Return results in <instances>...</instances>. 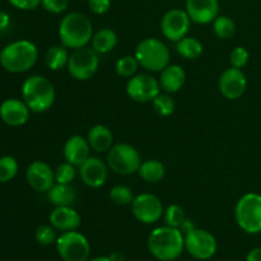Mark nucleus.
I'll list each match as a JSON object with an SVG mask.
<instances>
[{
    "mask_svg": "<svg viewBox=\"0 0 261 261\" xmlns=\"http://www.w3.org/2000/svg\"><path fill=\"white\" fill-rule=\"evenodd\" d=\"M148 250L157 260L173 261L185 250V236L178 228L163 226L154 228L148 236Z\"/></svg>",
    "mask_w": 261,
    "mask_h": 261,
    "instance_id": "nucleus-1",
    "label": "nucleus"
},
{
    "mask_svg": "<svg viewBox=\"0 0 261 261\" xmlns=\"http://www.w3.org/2000/svg\"><path fill=\"white\" fill-rule=\"evenodd\" d=\"M93 37V24L86 14L79 12L68 13L59 24L61 45L70 50L87 47Z\"/></svg>",
    "mask_w": 261,
    "mask_h": 261,
    "instance_id": "nucleus-2",
    "label": "nucleus"
},
{
    "mask_svg": "<svg viewBox=\"0 0 261 261\" xmlns=\"http://www.w3.org/2000/svg\"><path fill=\"white\" fill-rule=\"evenodd\" d=\"M37 60V46L28 40L14 41L0 51V65L8 73H25L36 65Z\"/></svg>",
    "mask_w": 261,
    "mask_h": 261,
    "instance_id": "nucleus-3",
    "label": "nucleus"
},
{
    "mask_svg": "<svg viewBox=\"0 0 261 261\" xmlns=\"http://www.w3.org/2000/svg\"><path fill=\"white\" fill-rule=\"evenodd\" d=\"M56 98L55 87L43 75H31L22 84V99L31 112L42 114L53 107Z\"/></svg>",
    "mask_w": 261,
    "mask_h": 261,
    "instance_id": "nucleus-4",
    "label": "nucleus"
},
{
    "mask_svg": "<svg viewBox=\"0 0 261 261\" xmlns=\"http://www.w3.org/2000/svg\"><path fill=\"white\" fill-rule=\"evenodd\" d=\"M134 56L139 65L150 73L162 71L166 66L170 65V50L160 38L148 37L140 41L135 47Z\"/></svg>",
    "mask_w": 261,
    "mask_h": 261,
    "instance_id": "nucleus-5",
    "label": "nucleus"
},
{
    "mask_svg": "<svg viewBox=\"0 0 261 261\" xmlns=\"http://www.w3.org/2000/svg\"><path fill=\"white\" fill-rule=\"evenodd\" d=\"M234 219L240 228L249 234L261 233V195L246 193L234 206Z\"/></svg>",
    "mask_w": 261,
    "mask_h": 261,
    "instance_id": "nucleus-6",
    "label": "nucleus"
},
{
    "mask_svg": "<svg viewBox=\"0 0 261 261\" xmlns=\"http://www.w3.org/2000/svg\"><path fill=\"white\" fill-rule=\"evenodd\" d=\"M142 165V157L137 148L127 143H117L107 152V166L112 172L121 176L137 173Z\"/></svg>",
    "mask_w": 261,
    "mask_h": 261,
    "instance_id": "nucleus-7",
    "label": "nucleus"
},
{
    "mask_svg": "<svg viewBox=\"0 0 261 261\" xmlns=\"http://www.w3.org/2000/svg\"><path fill=\"white\" fill-rule=\"evenodd\" d=\"M56 250L64 261H88L91 244L81 232H63L56 240Z\"/></svg>",
    "mask_w": 261,
    "mask_h": 261,
    "instance_id": "nucleus-8",
    "label": "nucleus"
},
{
    "mask_svg": "<svg viewBox=\"0 0 261 261\" xmlns=\"http://www.w3.org/2000/svg\"><path fill=\"white\" fill-rule=\"evenodd\" d=\"M99 66L98 54L89 47H82L73 50L69 55L68 71L75 81L84 82L91 79L97 73Z\"/></svg>",
    "mask_w": 261,
    "mask_h": 261,
    "instance_id": "nucleus-9",
    "label": "nucleus"
},
{
    "mask_svg": "<svg viewBox=\"0 0 261 261\" xmlns=\"http://www.w3.org/2000/svg\"><path fill=\"white\" fill-rule=\"evenodd\" d=\"M133 216L144 224H154L163 218L165 208L162 200L154 194H139L132 203Z\"/></svg>",
    "mask_w": 261,
    "mask_h": 261,
    "instance_id": "nucleus-10",
    "label": "nucleus"
},
{
    "mask_svg": "<svg viewBox=\"0 0 261 261\" xmlns=\"http://www.w3.org/2000/svg\"><path fill=\"white\" fill-rule=\"evenodd\" d=\"M185 236V250L198 260H208L217 252V240L209 231L194 228Z\"/></svg>",
    "mask_w": 261,
    "mask_h": 261,
    "instance_id": "nucleus-11",
    "label": "nucleus"
},
{
    "mask_svg": "<svg viewBox=\"0 0 261 261\" xmlns=\"http://www.w3.org/2000/svg\"><path fill=\"white\" fill-rule=\"evenodd\" d=\"M161 93L160 81L150 74H135L126 83V94L139 103L152 102Z\"/></svg>",
    "mask_w": 261,
    "mask_h": 261,
    "instance_id": "nucleus-12",
    "label": "nucleus"
},
{
    "mask_svg": "<svg viewBox=\"0 0 261 261\" xmlns=\"http://www.w3.org/2000/svg\"><path fill=\"white\" fill-rule=\"evenodd\" d=\"M191 19L186 10L171 9L165 13L161 20V32L172 42H178L181 38L186 37L190 30Z\"/></svg>",
    "mask_w": 261,
    "mask_h": 261,
    "instance_id": "nucleus-13",
    "label": "nucleus"
},
{
    "mask_svg": "<svg viewBox=\"0 0 261 261\" xmlns=\"http://www.w3.org/2000/svg\"><path fill=\"white\" fill-rule=\"evenodd\" d=\"M218 88L222 96L227 99H239L245 94L247 88V79L242 69L231 66L221 74Z\"/></svg>",
    "mask_w": 261,
    "mask_h": 261,
    "instance_id": "nucleus-14",
    "label": "nucleus"
},
{
    "mask_svg": "<svg viewBox=\"0 0 261 261\" xmlns=\"http://www.w3.org/2000/svg\"><path fill=\"white\" fill-rule=\"evenodd\" d=\"M25 178L35 191L47 193L55 185V171L45 161H33L27 167Z\"/></svg>",
    "mask_w": 261,
    "mask_h": 261,
    "instance_id": "nucleus-15",
    "label": "nucleus"
},
{
    "mask_svg": "<svg viewBox=\"0 0 261 261\" xmlns=\"http://www.w3.org/2000/svg\"><path fill=\"white\" fill-rule=\"evenodd\" d=\"M185 10L195 24H209L219 15V0H186Z\"/></svg>",
    "mask_w": 261,
    "mask_h": 261,
    "instance_id": "nucleus-16",
    "label": "nucleus"
},
{
    "mask_svg": "<svg viewBox=\"0 0 261 261\" xmlns=\"http://www.w3.org/2000/svg\"><path fill=\"white\" fill-rule=\"evenodd\" d=\"M109 166L97 157H89L83 165L79 166V175L86 186L98 189L103 186L109 175Z\"/></svg>",
    "mask_w": 261,
    "mask_h": 261,
    "instance_id": "nucleus-17",
    "label": "nucleus"
},
{
    "mask_svg": "<svg viewBox=\"0 0 261 261\" xmlns=\"http://www.w3.org/2000/svg\"><path fill=\"white\" fill-rule=\"evenodd\" d=\"M31 110L23 99L8 98L0 105V119L8 126H22L30 120Z\"/></svg>",
    "mask_w": 261,
    "mask_h": 261,
    "instance_id": "nucleus-18",
    "label": "nucleus"
},
{
    "mask_svg": "<svg viewBox=\"0 0 261 261\" xmlns=\"http://www.w3.org/2000/svg\"><path fill=\"white\" fill-rule=\"evenodd\" d=\"M50 224L61 232L76 231L82 224V217L71 206H55L50 213Z\"/></svg>",
    "mask_w": 261,
    "mask_h": 261,
    "instance_id": "nucleus-19",
    "label": "nucleus"
},
{
    "mask_svg": "<svg viewBox=\"0 0 261 261\" xmlns=\"http://www.w3.org/2000/svg\"><path fill=\"white\" fill-rule=\"evenodd\" d=\"M64 158L73 166H81L91 157V145L86 138L73 135L64 144Z\"/></svg>",
    "mask_w": 261,
    "mask_h": 261,
    "instance_id": "nucleus-20",
    "label": "nucleus"
},
{
    "mask_svg": "<svg viewBox=\"0 0 261 261\" xmlns=\"http://www.w3.org/2000/svg\"><path fill=\"white\" fill-rule=\"evenodd\" d=\"M160 86L165 93L172 94L180 91L186 82V73L182 66L177 64H170L161 71Z\"/></svg>",
    "mask_w": 261,
    "mask_h": 261,
    "instance_id": "nucleus-21",
    "label": "nucleus"
},
{
    "mask_svg": "<svg viewBox=\"0 0 261 261\" xmlns=\"http://www.w3.org/2000/svg\"><path fill=\"white\" fill-rule=\"evenodd\" d=\"M87 140L91 145V149H93L94 152H109L114 145V134L106 125H94L89 129Z\"/></svg>",
    "mask_w": 261,
    "mask_h": 261,
    "instance_id": "nucleus-22",
    "label": "nucleus"
},
{
    "mask_svg": "<svg viewBox=\"0 0 261 261\" xmlns=\"http://www.w3.org/2000/svg\"><path fill=\"white\" fill-rule=\"evenodd\" d=\"M47 198L54 206H71L76 200V193L68 184H56L47 191Z\"/></svg>",
    "mask_w": 261,
    "mask_h": 261,
    "instance_id": "nucleus-23",
    "label": "nucleus"
},
{
    "mask_svg": "<svg viewBox=\"0 0 261 261\" xmlns=\"http://www.w3.org/2000/svg\"><path fill=\"white\" fill-rule=\"evenodd\" d=\"M92 48L96 51L98 55L109 54L116 47L117 45V35L111 28H101L93 33L92 37Z\"/></svg>",
    "mask_w": 261,
    "mask_h": 261,
    "instance_id": "nucleus-24",
    "label": "nucleus"
},
{
    "mask_svg": "<svg viewBox=\"0 0 261 261\" xmlns=\"http://www.w3.org/2000/svg\"><path fill=\"white\" fill-rule=\"evenodd\" d=\"M140 178L148 184H157L163 180L166 175V167L161 161L158 160H147L142 162L139 171Z\"/></svg>",
    "mask_w": 261,
    "mask_h": 261,
    "instance_id": "nucleus-25",
    "label": "nucleus"
},
{
    "mask_svg": "<svg viewBox=\"0 0 261 261\" xmlns=\"http://www.w3.org/2000/svg\"><path fill=\"white\" fill-rule=\"evenodd\" d=\"M69 51L65 46L55 45L51 46L45 54V64L50 70L58 71L68 66Z\"/></svg>",
    "mask_w": 261,
    "mask_h": 261,
    "instance_id": "nucleus-26",
    "label": "nucleus"
},
{
    "mask_svg": "<svg viewBox=\"0 0 261 261\" xmlns=\"http://www.w3.org/2000/svg\"><path fill=\"white\" fill-rule=\"evenodd\" d=\"M176 51L181 58L186 59V60H195V59L200 58L204 47L203 43L198 38L186 36V37L181 38L178 42H176Z\"/></svg>",
    "mask_w": 261,
    "mask_h": 261,
    "instance_id": "nucleus-27",
    "label": "nucleus"
},
{
    "mask_svg": "<svg viewBox=\"0 0 261 261\" xmlns=\"http://www.w3.org/2000/svg\"><path fill=\"white\" fill-rule=\"evenodd\" d=\"M213 32L221 40H228L236 32V24L233 19L227 15H218L213 20Z\"/></svg>",
    "mask_w": 261,
    "mask_h": 261,
    "instance_id": "nucleus-28",
    "label": "nucleus"
},
{
    "mask_svg": "<svg viewBox=\"0 0 261 261\" xmlns=\"http://www.w3.org/2000/svg\"><path fill=\"white\" fill-rule=\"evenodd\" d=\"M163 221H165L166 226L173 227V228H178L182 226L184 222L186 221V214L182 206L178 204H171L165 209L163 213Z\"/></svg>",
    "mask_w": 261,
    "mask_h": 261,
    "instance_id": "nucleus-29",
    "label": "nucleus"
},
{
    "mask_svg": "<svg viewBox=\"0 0 261 261\" xmlns=\"http://www.w3.org/2000/svg\"><path fill=\"white\" fill-rule=\"evenodd\" d=\"M139 66V63H138L135 56L126 55L116 61L115 70H116L117 75L121 76V78H132L137 74Z\"/></svg>",
    "mask_w": 261,
    "mask_h": 261,
    "instance_id": "nucleus-30",
    "label": "nucleus"
},
{
    "mask_svg": "<svg viewBox=\"0 0 261 261\" xmlns=\"http://www.w3.org/2000/svg\"><path fill=\"white\" fill-rule=\"evenodd\" d=\"M17 160L12 155H3L0 157V184H5L12 181L18 173Z\"/></svg>",
    "mask_w": 261,
    "mask_h": 261,
    "instance_id": "nucleus-31",
    "label": "nucleus"
},
{
    "mask_svg": "<svg viewBox=\"0 0 261 261\" xmlns=\"http://www.w3.org/2000/svg\"><path fill=\"white\" fill-rule=\"evenodd\" d=\"M153 109L157 112L160 116L167 117L175 112L176 105L175 101L172 99V97L168 93H160L152 101Z\"/></svg>",
    "mask_w": 261,
    "mask_h": 261,
    "instance_id": "nucleus-32",
    "label": "nucleus"
},
{
    "mask_svg": "<svg viewBox=\"0 0 261 261\" xmlns=\"http://www.w3.org/2000/svg\"><path fill=\"white\" fill-rule=\"evenodd\" d=\"M134 194L129 186L125 185H116L110 191V199L114 201L116 205H129L134 200Z\"/></svg>",
    "mask_w": 261,
    "mask_h": 261,
    "instance_id": "nucleus-33",
    "label": "nucleus"
},
{
    "mask_svg": "<svg viewBox=\"0 0 261 261\" xmlns=\"http://www.w3.org/2000/svg\"><path fill=\"white\" fill-rule=\"evenodd\" d=\"M75 166L69 162H64L59 165L55 170V182L56 184H68L70 185L75 178Z\"/></svg>",
    "mask_w": 261,
    "mask_h": 261,
    "instance_id": "nucleus-34",
    "label": "nucleus"
},
{
    "mask_svg": "<svg viewBox=\"0 0 261 261\" xmlns=\"http://www.w3.org/2000/svg\"><path fill=\"white\" fill-rule=\"evenodd\" d=\"M35 239L40 245L48 246V245L54 244L58 240L56 229L51 224H41L35 231Z\"/></svg>",
    "mask_w": 261,
    "mask_h": 261,
    "instance_id": "nucleus-35",
    "label": "nucleus"
},
{
    "mask_svg": "<svg viewBox=\"0 0 261 261\" xmlns=\"http://www.w3.org/2000/svg\"><path fill=\"white\" fill-rule=\"evenodd\" d=\"M250 60V54L244 46H236L229 54V63L231 66L237 69H242L247 65Z\"/></svg>",
    "mask_w": 261,
    "mask_h": 261,
    "instance_id": "nucleus-36",
    "label": "nucleus"
},
{
    "mask_svg": "<svg viewBox=\"0 0 261 261\" xmlns=\"http://www.w3.org/2000/svg\"><path fill=\"white\" fill-rule=\"evenodd\" d=\"M41 7L51 14H61L69 7V0H42Z\"/></svg>",
    "mask_w": 261,
    "mask_h": 261,
    "instance_id": "nucleus-37",
    "label": "nucleus"
},
{
    "mask_svg": "<svg viewBox=\"0 0 261 261\" xmlns=\"http://www.w3.org/2000/svg\"><path fill=\"white\" fill-rule=\"evenodd\" d=\"M88 8L97 15L106 14L111 8V0H88Z\"/></svg>",
    "mask_w": 261,
    "mask_h": 261,
    "instance_id": "nucleus-38",
    "label": "nucleus"
},
{
    "mask_svg": "<svg viewBox=\"0 0 261 261\" xmlns=\"http://www.w3.org/2000/svg\"><path fill=\"white\" fill-rule=\"evenodd\" d=\"M8 3L18 10H33L40 7L42 0H8Z\"/></svg>",
    "mask_w": 261,
    "mask_h": 261,
    "instance_id": "nucleus-39",
    "label": "nucleus"
},
{
    "mask_svg": "<svg viewBox=\"0 0 261 261\" xmlns=\"http://www.w3.org/2000/svg\"><path fill=\"white\" fill-rule=\"evenodd\" d=\"M10 25V15L4 10H0V32H4Z\"/></svg>",
    "mask_w": 261,
    "mask_h": 261,
    "instance_id": "nucleus-40",
    "label": "nucleus"
},
{
    "mask_svg": "<svg viewBox=\"0 0 261 261\" xmlns=\"http://www.w3.org/2000/svg\"><path fill=\"white\" fill-rule=\"evenodd\" d=\"M246 261H261V247H255L247 254Z\"/></svg>",
    "mask_w": 261,
    "mask_h": 261,
    "instance_id": "nucleus-41",
    "label": "nucleus"
},
{
    "mask_svg": "<svg viewBox=\"0 0 261 261\" xmlns=\"http://www.w3.org/2000/svg\"><path fill=\"white\" fill-rule=\"evenodd\" d=\"M194 228H196V227L194 226L193 221H190V219H188V218H186V221L184 222V223H182V226L180 227V231L182 232L184 234H186V233H189V232H190V231H193Z\"/></svg>",
    "mask_w": 261,
    "mask_h": 261,
    "instance_id": "nucleus-42",
    "label": "nucleus"
},
{
    "mask_svg": "<svg viewBox=\"0 0 261 261\" xmlns=\"http://www.w3.org/2000/svg\"><path fill=\"white\" fill-rule=\"evenodd\" d=\"M88 261H112V260L110 256H97V257H93V259H91Z\"/></svg>",
    "mask_w": 261,
    "mask_h": 261,
    "instance_id": "nucleus-43",
    "label": "nucleus"
},
{
    "mask_svg": "<svg viewBox=\"0 0 261 261\" xmlns=\"http://www.w3.org/2000/svg\"><path fill=\"white\" fill-rule=\"evenodd\" d=\"M110 257H111L112 261H122V255L116 254V252H115V254H112Z\"/></svg>",
    "mask_w": 261,
    "mask_h": 261,
    "instance_id": "nucleus-44",
    "label": "nucleus"
}]
</instances>
